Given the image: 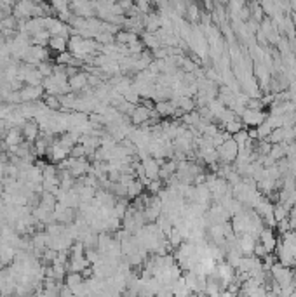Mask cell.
<instances>
[{
  "label": "cell",
  "mask_w": 296,
  "mask_h": 297,
  "mask_svg": "<svg viewBox=\"0 0 296 297\" xmlns=\"http://www.w3.org/2000/svg\"><path fill=\"white\" fill-rule=\"evenodd\" d=\"M167 242H169L171 248H178L185 240H183V236L180 235V231H178V229H173V231H171V235L167 236Z\"/></svg>",
  "instance_id": "23"
},
{
  "label": "cell",
  "mask_w": 296,
  "mask_h": 297,
  "mask_svg": "<svg viewBox=\"0 0 296 297\" xmlns=\"http://www.w3.org/2000/svg\"><path fill=\"white\" fill-rule=\"evenodd\" d=\"M148 118H150V110L145 108L143 104H138L135 108V113L131 115V124L133 125H145L148 122Z\"/></svg>",
  "instance_id": "9"
},
{
  "label": "cell",
  "mask_w": 296,
  "mask_h": 297,
  "mask_svg": "<svg viewBox=\"0 0 296 297\" xmlns=\"http://www.w3.org/2000/svg\"><path fill=\"white\" fill-rule=\"evenodd\" d=\"M138 40H139L138 35L133 33V31H127V30H120L119 33L115 35V42L119 44V46H124V47L133 46V44H136Z\"/></svg>",
  "instance_id": "11"
},
{
  "label": "cell",
  "mask_w": 296,
  "mask_h": 297,
  "mask_svg": "<svg viewBox=\"0 0 296 297\" xmlns=\"http://www.w3.org/2000/svg\"><path fill=\"white\" fill-rule=\"evenodd\" d=\"M256 244H258L256 238H254V236H251V235L239 236V240H237V247H239V250L242 252V255H253Z\"/></svg>",
  "instance_id": "6"
},
{
  "label": "cell",
  "mask_w": 296,
  "mask_h": 297,
  "mask_svg": "<svg viewBox=\"0 0 296 297\" xmlns=\"http://www.w3.org/2000/svg\"><path fill=\"white\" fill-rule=\"evenodd\" d=\"M21 132H23V137L27 139V143H31V145H33L40 136V127L35 120H28V122L21 127Z\"/></svg>",
  "instance_id": "5"
},
{
  "label": "cell",
  "mask_w": 296,
  "mask_h": 297,
  "mask_svg": "<svg viewBox=\"0 0 296 297\" xmlns=\"http://www.w3.org/2000/svg\"><path fill=\"white\" fill-rule=\"evenodd\" d=\"M146 190H148V193H150L152 197H157V195L162 191V181L161 179L150 181V183H148V186H146Z\"/></svg>",
  "instance_id": "24"
},
{
  "label": "cell",
  "mask_w": 296,
  "mask_h": 297,
  "mask_svg": "<svg viewBox=\"0 0 296 297\" xmlns=\"http://www.w3.org/2000/svg\"><path fill=\"white\" fill-rule=\"evenodd\" d=\"M141 164H143V169H145L146 177H148L150 181H157L159 174H161V165H159V162L150 156V158H146V160L141 162Z\"/></svg>",
  "instance_id": "7"
},
{
  "label": "cell",
  "mask_w": 296,
  "mask_h": 297,
  "mask_svg": "<svg viewBox=\"0 0 296 297\" xmlns=\"http://www.w3.org/2000/svg\"><path fill=\"white\" fill-rule=\"evenodd\" d=\"M49 49L54 50V52H58V54L66 52V49H68V38H65V37H51Z\"/></svg>",
  "instance_id": "13"
},
{
  "label": "cell",
  "mask_w": 296,
  "mask_h": 297,
  "mask_svg": "<svg viewBox=\"0 0 296 297\" xmlns=\"http://www.w3.org/2000/svg\"><path fill=\"white\" fill-rule=\"evenodd\" d=\"M232 139H234V141L237 143L239 149H241V148H246V145H249V143H251L249 136H247V129H246V130H241V132H237L234 137H232Z\"/></svg>",
  "instance_id": "20"
},
{
  "label": "cell",
  "mask_w": 296,
  "mask_h": 297,
  "mask_svg": "<svg viewBox=\"0 0 296 297\" xmlns=\"http://www.w3.org/2000/svg\"><path fill=\"white\" fill-rule=\"evenodd\" d=\"M70 156L75 158V160H79V158H85V148L82 145H75L72 148V151H70Z\"/></svg>",
  "instance_id": "25"
},
{
  "label": "cell",
  "mask_w": 296,
  "mask_h": 297,
  "mask_svg": "<svg viewBox=\"0 0 296 297\" xmlns=\"http://www.w3.org/2000/svg\"><path fill=\"white\" fill-rule=\"evenodd\" d=\"M219 294H221V297H235L234 294L230 292V290H221Z\"/></svg>",
  "instance_id": "29"
},
{
  "label": "cell",
  "mask_w": 296,
  "mask_h": 297,
  "mask_svg": "<svg viewBox=\"0 0 296 297\" xmlns=\"http://www.w3.org/2000/svg\"><path fill=\"white\" fill-rule=\"evenodd\" d=\"M155 111H157L161 118H169L174 115L176 106L171 101H162V103H155Z\"/></svg>",
  "instance_id": "12"
},
{
  "label": "cell",
  "mask_w": 296,
  "mask_h": 297,
  "mask_svg": "<svg viewBox=\"0 0 296 297\" xmlns=\"http://www.w3.org/2000/svg\"><path fill=\"white\" fill-rule=\"evenodd\" d=\"M269 113H265L263 110H247L244 111V115L241 117V122L246 125V129H256L258 125H262L267 120Z\"/></svg>",
  "instance_id": "2"
},
{
  "label": "cell",
  "mask_w": 296,
  "mask_h": 297,
  "mask_svg": "<svg viewBox=\"0 0 296 297\" xmlns=\"http://www.w3.org/2000/svg\"><path fill=\"white\" fill-rule=\"evenodd\" d=\"M219 127H221V130L230 134L232 137H234L237 132H241V130H244V124L241 122V120H234V122H228V124H225V125H219Z\"/></svg>",
  "instance_id": "16"
},
{
  "label": "cell",
  "mask_w": 296,
  "mask_h": 297,
  "mask_svg": "<svg viewBox=\"0 0 296 297\" xmlns=\"http://www.w3.org/2000/svg\"><path fill=\"white\" fill-rule=\"evenodd\" d=\"M260 244L265 247L267 254H273L277 248V236L275 233H273L272 228H263V231L260 233Z\"/></svg>",
  "instance_id": "4"
},
{
  "label": "cell",
  "mask_w": 296,
  "mask_h": 297,
  "mask_svg": "<svg viewBox=\"0 0 296 297\" xmlns=\"http://www.w3.org/2000/svg\"><path fill=\"white\" fill-rule=\"evenodd\" d=\"M143 191H145V186H143V184L139 183L138 179H136L135 183L127 186V197H129V198H135V200H136V198L141 197Z\"/></svg>",
  "instance_id": "17"
},
{
  "label": "cell",
  "mask_w": 296,
  "mask_h": 297,
  "mask_svg": "<svg viewBox=\"0 0 296 297\" xmlns=\"http://www.w3.org/2000/svg\"><path fill=\"white\" fill-rule=\"evenodd\" d=\"M272 130H273V129L269 125V124H267V120H265V122H263L262 125H258V127H256L258 139H260V141H267V139H269V136L272 134Z\"/></svg>",
  "instance_id": "21"
},
{
  "label": "cell",
  "mask_w": 296,
  "mask_h": 297,
  "mask_svg": "<svg viewBox=\"0 0 296 297\" xmlns=\"http://www.w3.org/2000/svg\"><path fill=\"white\" fill-rule=\"evenodd\" d=\"M190 297H197V294H192V296H190Z\"/></svg>",
  "instance_id": "32"
},
{
  "label": "cell",
  "mask_w": 296,
  "mask_h": 297,
  "mask_svg": "<svg viewBox=\"0 0 296 297\" xmlns=\"http://www.w3.org/2000/svg\"><path fill=\"white\" fill-rule=\"evenodd\" d=\"M187 14H188L190 21H195V19H199V7H197L195 4H187Z\"/></svg>",
  "instance_id": "26"
},
{
  "label": "cell",
  "mask_w": 296,
  "mask_h": 297,
  "mask_svg": "<svg viewBox=\"0 0 296 297\" xmlns=\"http://www.w3.org/2000/svg\"><path fill=\"white\" fill-rule=\"evenodd\" d=\"M68 85H70V91L82 92L85 87H87V73H85V72H79L75 76L68 78Z\"/></svg>",
  "instance_id": "8"
},
{
  "label": "cell",
  "mask_w": 296,
  "mask_h": 297,
  "mask_svg": "<svg viewBox=\"0 0 296 297\" xmlns=\"http://www.w3.org/2000/svg\"><path fill=\"white\" fill-rule=\"evenodd\" d=\"M273 219H275V223L289 219V209H286L282 203H273Z\"/></svg>",
  "instance_id": "15"
},
{
  "label": "cell",
  "mask_w": 296,
  "mask_h": 297,
  "mask_svg": "<svg viewBox=\"0 0 296 297\" xmlns=\"http://www.w3.org/2000/svg\"><path fill=\"white\" fill-rule=\"evenodd\" d=\"M247 136H249L251 141H256V139H258V132H256V129H247Z\"/></svg>",
  "instance_id": "28"
},
{
  "label": "cell",
  "mask_w": 296,
  "mask_h": 297,
  "mask_svg": "<svg viewBox=\"0 0 296 297\" xmlns=\"http://www.w3.org/2000/svg\"><path fill=\"white\" fill-rule=\"evenodd\" d=\"M216 151H218V158L221 164L232 165L239 155V146L234 139H228V141H225L219 148H216Z\"/></svg>",
  "instance_id": "1"
},
{
  "label": "cell",
  "mask_w": 296,
  "mask_h": 297,
  "mask_svg": "<svg viewBox=\"0 0 296 297\" xmlns=\"http://www.w3.org/2000/svg\"><path fill=\"white\" fill-rule=\"evenodd\" d=\"M253 255H256L258 259H263L267 255V250H265V247H263L262 244H256V247H254V254Z\"/></svg>",
  "instance_id": "27"
},
{
  "label": "cell",
  "mask_w": 296,
  "mask_h": 297,
  "mask_svg": "<svg viewBox=\"0 0 296 297\" xmlns=\"http://www.w3.org/2000/svg\"><path fill=\"white\" fill-rule=\"evenodd\" d=\"M37 70H39L40 75H42L44 78H49V76H53V73H54V65L51 61H42L39 66H37Z\"/></svg>",
  "instance_id": "22"
},
{
  "label": "cell",
  "mask_w": 296,
  "mask_h": 297,
  "mask_svg": "<svg viewBox=\"0 0 296 297\" xmlns=\"http://www.w3.org/2000/svg\"><path fill=\"white\" fill-rule=\"evenodd\" d=\"M16 248L11 247V245H0V263L2 264H9L16 259Z\"/></svg>",
  "instance_id": "14"
},
{
  "label": "cell",
  "mask_w": 296,
  "mask_h": 297,
  "mask_svg": "<svg viewBox=\"0 0 296 297\" xmlns=\"http://www.w3.org/2000/svg\"><path fill=\"white\" fill-rule=\"evenodd\" d=\"M289 297H296V292H293V294H291V296H289Z\"/></svg>",
  "instance_id": "31"
},
{
  "label": "cell",
  "mask_w": 296,
  "mask_h": 297,
  "mask_svg": "<svg viewBox=\"0 0 296 297\" xmlns=\"http://www.w3.org/2000/svg\"><path fill=\"white\" fill-rule=\"evenodd\" d=\"M197 297H209V294H206V292H199V294H197Z\"/></svg>",
  "instance_id": "30"
},
{
  "label": "cell",
  "mask_w": 296,
  "mask_h": 297,
  "mask_svg": "<svg viewBox=\"0 0 296 297\" xmlns=\"http://www.w3.org/2000/svg\"><path fill=\"white\" fill-rule=\"evenodd\" d=\"M65 280H66V287H68L70 290H73L75 287H79L84 282V276H82L81 273H68Z\"/></svg>",
  "instance_id": "18"
},
{
  "label": "cell",
  "mask_w": 296,
  "mask_h": 297,
  "mask_svg": "<svg viewBox=\"0 0 296 297\" xmlns=\"http://www.w3.org/2000/svg\"><path fill=\"white\" fill-rule=\"evenodd\" d=\"M44 104L49 108L51 111H58L61 108V103H59V98L58 96H49L46 94L44 96Z\"/></svg>",
  "instance_id": "19"
},
{
  "label": "cell",
  "mask_w": 296,
  "mask_h": 297,
  "mask_svg": "<svg viewBox=\"0 0 296 297\" xmlns=\"http://www.w3.org/2000/svg\"><path fill=\"white\" fill-rule=\"evenodd\" d=\"M4 141L9 148H12V146H20L21 143H23V132H21V129H18V127L9 129L4 137Z\"/></svg>",
  "instance_id": "10"
},
{
  "label": "cell",
  "mask_w": 296,
  "mask_h": 297,
  "mask_svg": "<svg viewBox=\"0 0 296 297\" xmlns=\"http://www.w3.org/2000/svg\"><path fill=\"white\" fill-rule=\"evenodd\" d=\"M44 87L42 85H27V87H23L20 91V96H21V104L23 103H37L40 98H44Z\"/></svg>",
  "instance_id": "3"
}]
</instances>
